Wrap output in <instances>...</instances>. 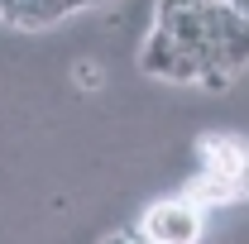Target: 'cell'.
Segmentation results:
<instances>
[{
	"label": "cell",
	"mask_w": 249,
	"mask_h": 244,
	"mask_svg": "<svg viewBox=\"0 0 249 244\" xmlns=\"http://www.w3.org/2000/svg\"><path fill=\"white\" fill-rule=\"evenodd\" d=\"M206 67H211L206 53L178 43L173 34H163V29H149L144 43H139V72L154 77V82H163V87H196V77Z\"/></svg>",
	"instance_id": "6da1fadb"
},
{
	"label": "cell",
	"mask_w": 249,
	"mask_h": 244,
	"mask_svg": "<svg viewBox=\"0 0 249 244\" xmlns=\"http://www.w3.org/2000/svg\"><path fill=\"white\" fill-rule=\"evenodd\" d=\"M206 230V215L192 196H168L154 201L149 211L139 215V240L144 244H196Z\"/></svg>",
	"instance_id": "7a4b0ae2"
},
{
	"label": "cell",
	"mask_w": 249,
	"mask_h": 244,
	"mask_svg": "<svg viewBox=\"0 0 249 244\" xmlns=\"http://www.w3.org/2000/svg\"><path fill=\"white\" fill-rule=\"evenodd\" d=\"M77 87H82V91H96V87H101V67H96L91 58L77 62Z\"/></svg>",
	"instance_id": "3957f363"
},
{
	"label": "cell",
	"mask_w": 249,
	"mask_h": 244,
	"mask_svg": "<svg viewBox=\"0 0 249 244\" xmlns=\"http://www.w3.org/2000/svg\"><path fill=\"white\" fill-rule=\"evenodd\" d=\"M101 244H134L129 235H110V240H101Z\"/></svg>",
	"instance_id": "277c9868"
}]
</instances>
